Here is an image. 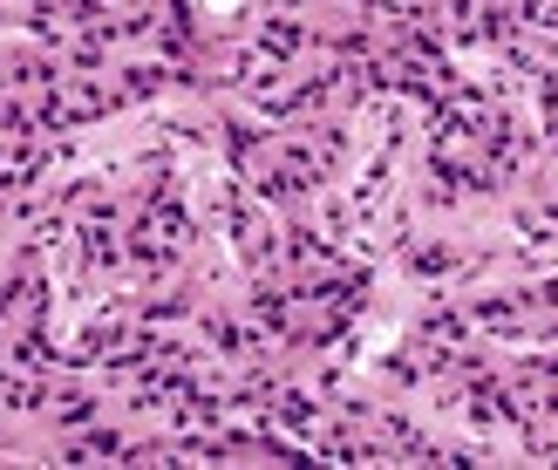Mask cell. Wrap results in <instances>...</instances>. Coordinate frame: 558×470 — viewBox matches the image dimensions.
Wrapping results in <instances>:
<instances>
[{"mask_svg": "<svg viewBox=\"0 0 558 470\" xmlns=\"http://www.w3.org/2000/svg\"><path fill=\"white\" fill-rule=\"evenodd\" d=\"M211 8H232V0H211Z\"/></svg>", "mask_w": 558, "mask_h": 470, "instance_id": "6da1fadb", "label": "cell"}]
</instances>
